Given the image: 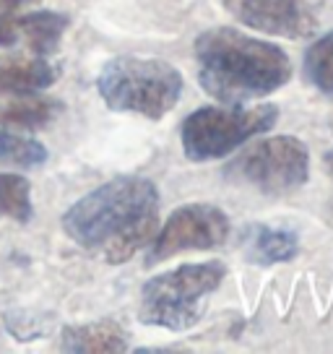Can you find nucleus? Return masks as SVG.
Segmentation results:
<instances>
[{
  "label": "nucleus",
  "instance_id": "obj_12",
  "mask_svg": "<svg viewBox=\"0 0 333 354\" xmlns=\"http://www.w3.org/2000/svg\"><path fill=\"white\" fill-rule=\"evenodd\" d=\"M16 24H19V34H23L34 55L50 57L57 50L70 19L57 11H32L16 16Z\"/></svg>",
  "mask_w": 333,
  "mask_h": 354
},
{
  "label": "nucleus",
  "instance_id": "obj_9",
  "mask_svg": "<svg viewBox=\"0 0 333 354\" xmlns=\"http://www.w3.org/2000/svg\"><path fill=\"white\" fill-rule=\"evenodd\" d=\"M60 346L76 354H115L128 349V333L115 321H94L84 326H66Z\"/></svg>",
  "mask_w": 333,
  "mask_h": 354
},
{
  "label": "nucleus",
  "instance_id": "obj_18",
  "mask_svg": "<svg viewBox=\"0 0 333 354\" xmlns=\"http://www.w3.org/2000/svg\"><path fill=\"white\" fill-rule=\"evenodd\" d=\"M23 3H29V0H0V8L13 11V8H19V6H23Z\"/></svg>",
  "mask_w": 333,
  "mask_h": 354
},
{
  "label": "nucleus",
  "instance_id": "obj_17",
  "mask_svg": "<svg viewBox=\"0 0 333 354\" xmlns=\"http://www.w3.org/2000/svg\"><path fill=\"white\" fill-rule=\"evenodd\" d=\"M16 39H19L16 13L8 8H0V44H13Z\"/></svg>",
  "mask_w": 333,
  "mask_h": 354
},
{
  "label": "nucleus",
  "instance_id": "obj_8",
  "mask_svg": "<svg viewBox=\"0 0 333 354\" xmlns=\"http://www.w3.org/2000/svg\"><path fill=\"white\" fill-rule=\"evenodd\" d=\"M234 19L260 34L307 39L318 32V16L305 0H224Z\"/></svg>",
  "mask_w": 333,
  "mask_h": 354
},
{
  "label": "nucleus",
  "instance_id": "obj_2",
  "mask_svg": "<svg viewBox=\"0 0 333 354\" xmlns=\"http://www.w3.org/2000/svg\"><path fill=\"white\" fill-rule=\"evenodd\" d=\"M196 63L200 86L222 104L260 100L292 78V60L278 44L232 26H213L200 34Z\"/></svg>",
  "mask_w": 333,
  "mask_h": 354
},
{
  "label": "nucleus",
  "instance_id": "obj_14",
  "mask_svg": "<svg viewBox=\"0 0 333 354\" xmlns=\"http://www.w3.org/2000/svg\"><path fill=\"white\" fill-rule=\"evenodd\" d=\"M0 214L21 221V224L32 221V183L23 175L0 172Z\"/></svg>",
  "mask_w": 333,
  "mask_h": 354
},
{
  "label": "nucleus",
  "instance_id": "obj_15",
  "mask_svg": "<svg viewBox=\"0 0 333 354\" xmlns=\"http://www.w3.org/2000/svg\"><path fill=\"white\" fill-rule=\"evenodd\" d=\"M305 76L312 86L333 97V29L318 37L305 53Z\"/></svg>",
  "mask_w": 333,
  "mask_h": 354
},
{
  "label": "nucleus",
  "instance_id": "obj_7",
  "mask_svg": "<svg viewBox=\"0 0 333 354\" xmlns=\"http://www.w3.org/2000/svg\"><path fill=\"white\" fill-rule=\"evenodd\" d=\"M229 216L211 203H185L169 214L164 227L156 232L149 248V261L154 266L185 250H213L229 237Z\"/></svg>",
  "mask_w": 333,
  "mask_h": 354
},
{
  "label": "nucleus",
  "instance_id": "obj_10",
  "mask_svg": "<svg viewBox=\"0 0 333 354\" xmlns=\"http://www.w3.org/2000/svg\"><path fill=\"white\" fill-rule=\"evenodd\" d=\"M245 253L253 263L260 266L289 263L300 253V240L287 227L256 224L245 232Z\"/></svg>",
  "mask_w": 333,
  "mask_h": 354
},
{
  "label": "nucleus",
  "instance_id": "obj_19",
  "mask_svg": "<svg viewBox=\"0 0 333 354\" xmlns=\"http://www.w3.org/2000/svg\"><path fill=\"white\" fill-rule=\"evenodd\" d=\"M325 167H328V175H331V180H333V151L325 154Z\"/></svg>",
  "mask_w": 333,
  "mask_h": 354
},
{
  "label": "nucleus",
  "instance_id": "obj_11",
  "mask_svg": "<svg viewBox=\"0 0 333 354\" xmlns=\"http://www.w3.org/2000/svg\"><path fill=\"white\" fill-rule=\"evenodd\" d=\"M60 78V66L47 57L34 55L29 60H11L0 66V94H37L53 86Z\"/></svg>",
  "mask_w": 333,
  "mask_h": 354
},
{
  "label": "nucleus",
  "instance_id": "obj_6",
  "mask_svg": "<svg viewBox=\"0 0 333 354\" xmlns=\"http://www.w3.org/2000/svg\"><path fill=\"white\" fill-rule=\"evenodd\" d=\"M224 177L266 196H287L310 180V149L297 136H271L234 156Z\"/></svg>",
  "mask_w": 333,
  "mask_h": 354
},
{
  "label": "nucleus",
  "instance_id": "obj_1",
  "mask_svg": "<svg viewBox=\"0 0 333 354\" xmlns=\"http://www.w3.org/2000/svg\"><path fill=\"white\" fill-rule=\"evenodd\" d=\"M63 230L76 245L125 263L159 232V188L144 175H120L78 198L63 214Z\"/></svg>",
  "mask_w": 333,
  "mask_h": 354
},
{
  "label": "nucleus",
  "instance_id": "obj_5",
  "mask_svg": "<svg viewBox=\"0 0 333 354\" xmlns=\"http://www.w3.org/2000/svg\"><path fill=\"white\" fill-rule=\"evenodd\" d=\"M278 120L276 104H229V107H198L182 120L180 141L190 162H213L232 154L234 149L271 131Z\"/></svg>",
  "mask_w": 333,
  "mask_h": 354
},
{
  "label": "nucleus",
  "instance_id": "obj_3",
  "mask_svg": "<svg viewBox=\"0 0 333 354\" xmlns=\"http://www.w3.org/2000/svg\"><path fill=\"white\" fill-rule=\"evenodd\" d=\"M182 73L159 57L117 55L102 66L97 91L115 112H133L159 120L182 97Z\"/></svg>",
  "mask_w": 333,
  "mask_h": 354
},
{
  "label": "nucleus",
  "instance_id": "obj_4",
  "mask_svg": "<svg viewBox=\"0 0 333 354\" xmlns=\"http://www.w3.org/2000/svg\"><path fill=\"white\" fill-rule=\"evenodd\" d=\"M227 266L219 261L182 263L172 271L149 279L141 289L138 321L166 331H188L206 313L209 295L222 287Z\"/></svg>",
  "mask_w": 333,
  "mask_h": 354
},
{
  "label": "nucleus",
  "instance_id": "obj_13",
  "mask_svg": "<svg viewBox=\"0 0 333 354\" xmlns=\"http://www.w3.org/2000/svg\"><path fill=\"white\" fill-rule=\"evenodd\" d=\"M57 104L53 100L37 97V94H26V100H19L8 104L6 110H0V122L11 125V128H23V131H34L42 128L53 120Z\"/></svg>",
  "mask_w": 333,
  "mask_h": 354
},
{
  "label": "nucleus",
  "instance_id": "obj_16",
  "mask_svg": "<svg viewBox=\"0 0 333 354\" xmlns=\"http://www.w3.org/2000/svg\"><path fill=\"white\" fill-rule=\"evenodd\" d=\"M0 162L23 167V169H37L47 162V149L32 136L0 131Z\"/></svg>",
  "mask_w": 333,
  "mask_h": 354
}]
</instances>
